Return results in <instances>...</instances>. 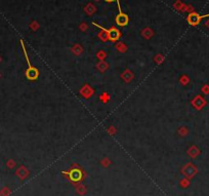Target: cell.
Listing matches in <instances>:
<instances>
[{"mask_svg":"<svg viewBox=\"0 0 209 196\" xmlns=\"http://www.w3.org/2000/svg\"><path fill=\"white\" fill-rule=\"evenodd\" d=\"M189 82H190V78L187 75H183L180 77V83H182L183 85H187Z\"/></svg>","mask_w":209,"mask_h":196,"instance_id":"cell-19","label":"cell"},{"mask_svg":"<svg viewBox=\"0 0 209 196\" xmlns=\"http://www.w3.org/2000/svg\"><path fill=\"white\" fill-rule=\"evenodd\" d=\"M107 2H112V1H114V0H106Z\"/></svg>","mask_w":209,"mask_h":196,"instance_id":"cell-30","label":"cell"},{"mask_svg":"<svg viewBox=\"0 0 209 196\" xmlns=\"http://www.w3.org/2000/svg\"><path fill=\"white\" fill-rule=\"evenodd\" d=\"M106 55H107V54H106L105 51H102V50H101V51H98L97 54V57L100 59L101 61H104L105 60V58H106Z\"/></svg>","mask_w":209,"mask_h":196,"instance_id":"cell-20","label":"cell"},{"mask_svg":"<svg viewBox=\"0 0 209 196\" xmlns=\"http://www.w3.org/2000/svg\"><path fill=\"white\" fill-rule=\"evenodd\" d=\"M182 171L187 178L191 179V178H193L195 174H197V167L195 166L193 163H187L186 165L183 167Z\"/></svg>","mask_w":209,"mask_h":196,"instance_id":"cell-2","label":"cell"},{"mask_svg":"<svg viewBox=\"0 0 209 196\" xmlns=\"http://www.w3.org/2000/svg\"><path fill=\"white\" fill-rule=\"evenodd\" d=\"M188 154L192 158H196V157L200 154V150L197 146H191L189 150H188Z\"/></svg>","mask_w":209,"mask_h":196,"instance_id":"cell-11","label":"cell"},{"mask_svg":"<svg viewBox=\"0 0 209 196\" xmlns=\"http://www.w3.org/2000/svg\"><path fill=\"white\" fill-rule=\"evenodd\" d=\"M209 17V13L208 15H204V16H201L199 13L197 12H190V15L188 16V23L190 24L191 26H197L199 25V23L201 22V20L203 19V17Z\"/></svg>","mask_w":209,"mask_h":196,"instance_id":"cell-1","label":"cell"},{"mask_svg":"<svg viewBox=\"0 0 209 196\" xmlns=\"http://www.w3.org/2000/svg\"><path fill=\"white\" fill-rule=\"evenodd\" d=\"M95 6L93 4H91V3H88V4L85 6V8H84V10H85V12L88 13V15H93V13L95 12Z\"/></svg>","mask_w":209,"mask_h":196,"instance_id":"cell-15","label":"cell"},{"mask_svg":"<svg viewBox=\"0 0 209 196\" xmlns=\"http://www.w3.org/2000/svg\"><path fill=\"white\" fill-rule=\"evenodd\" d=\"M69 174H70L71 180H72V181H75V182L80 181V180H81V177H82V173H81V170H77V169L72 170H71L70 173H69Z\"/></svg>","mask_w":209,"mask_h":196,"instance_id":"cell-7","label":"cell"},{"mask_svg":"<svg viewBox=\"0 0 209 196\" xmlns=\"http://www.w3.org/2000/svg\"><path fill=\"white\" fill-rule=\"evenodd\" d=\"M201 90L204 94H209V84H204L202 86Z\"/></svg>","mask_w":209,"mask_h":196,"instance_id":"cell-21","label":"cell"},{"mask_svg":"<svg viewBox=\"0 0 209 196\" xmlns=\"http://www.w3.org/2000/svg\"><path fill=\"white\" fill-rule=\"evenodd\" d=\"M108 35H109V40L116 41L120 38L121 33H120V31L118 29H116L115 27H112L108 30Z\"/></svg>","mask_w":209,"mask_h":196,"instance_id":"cell-5","label":"cell"},{"mask_svg":"<svg viewBox=\"0 0 209 196\" xmlns=\"http://www.w3.org/2000/svg\"><path fill=\"white\" fill-rule=\"evenodd\" d=\"M86 28H87V26H86V24H85V23H82V24H81V25H80V29L82 30V31L85 30Z\"/></svg>","mask_w":209,"mask_h":196,"instance_id":"cell-26","label":"cell"},{"mask_svg":"<svg viewBox=\"0 0 209 196\" xmlns=\"http://www.w3.org/2000/svg\"><path fill=\"white\" fill-rule=\"evenodd\" d=\"M97 1H98V0H97Z\"/></svg>","mask_w":209,"mask_h":196,"instance_id":"cell-33","label":"cell"},{"mask_svg":"<svg viewBox=\"0 0 209 196\" xmlns=\"http://www.w3.org/2000/svg\"><path fill=\"white\" fill-rule=\"evenodd\" d=\"M7 166H8V167H10V169H12V167L15 166V162H13L12 160H9V161L7 162Z\"/></svg>","mask_w":209,"mask_h":196,"instance_id":"cell-25","label":"cell"},{"mask_svg":"<svg viewBox=\"0 0 209 196\" xmlns=\"http://www.w3.org/2000/svg\"><path fill=\"white\" fill-rule=\"evenodd\" d=\"M191 103H192L193 107L196 110H202L205 106H206V104H207L206 100H205L202 96H196L192 100V102H191Z\"/></svg>","mask_w":209,"mask_h":196,"instance_id":"cell-3","label":"cell"},{"mask_svg":"<svg viewBox=\"0 0 209 196\" xmlns=\"http://www.w3.org/2000/svg\"><path fill=\"white\" fill-rule=\"evenodd\" d=\"M17 174L21 178V179H24V178H26V176L28 174V170L25 169L24 166H21L20 169L17 170Z\"/></svg>","mask_w":209,"mask_h":196,"instance_id":"cell-13","label":"cell"},{"mask_svg":"<svg viewBox=\"0 0 209 196\" xmlns=\"http://www.w3.org/2000/svg\"><path fill=\"white\" fill-rule=\"evenodd\" d=\"M97 68L98 70H100L101 72H105L106 70H107V69L109 68V65H108L105 61H101V62L97 65Z\"/></svg>","mask_w":209,"mask_h":196,"instance_id":"cell-14","label":"cell"},{"mask_svg":"<svg viewBox=\"0 0 209 196\" xmlns=\"http://www.w3.org/2000/svg\"><path fill=\"white\" fill-rule=\"evenodd\" d=\"M141 35H143L146 39H150V38L154 35V33L150 28H146V29H144L143 31H141Z\"/></svg>","mask_w":209,"mask_h":196,"instance_id":"cell-12","label":"cell"},{"mask_svg":"<svg viewBox=\"0 0 209 196\" xmlns=\"http://www.w3.org/2000/svg\"><path fill=\"white\" fill-rule=\"evenodd\" d=\"M129 22V17L127 15L123 12H119V15L116 17V23L119 26H126Z\"/></svg>","mask_w":209,"mask_h":196,"instance_id":"cell-4","label":"cell"},{"mask_svg":"<svg viewBox=\"0 0 209 196\" xmlns=\"http://www.w3.org/2000/svg\"><path fill=\"white\" fill-rule=\"evenodd\" d=\"M31 27L33 28L34 30H36L37 28L39 27V25H37V23H35V22H34V23H33V24H32V25H31Z\"/></svg>","mask_w":209,"mask_h":196,"instance_id":"cell-27","label":"cell"},{"mask_svg":"<svg viewBox=\"0 0 209 196\" xmlns=\"http://www.w3.org/2000/svg\"><path fill=\"white\" fill-rule=\"evenodd\" d=\"M0 62H1V58H0Z\"/></svg>","mask_w":209,"mask_h":196,"instance_id":"cell-31","label":"cell"},{"mask_svg":"<svg viewBox=\"0 0 209 196\" xmlns=\"http://www.w3.org/2000/svg\"><path fill=\"white\" fill-rule=\"evenodd\" d=\"M205 25H206L207 27H209V21H207V22H206V23H205Z\"/></svg>","mask_w":209,"mask_h":196,"instance_id":"cell-29","label":"cell"},{"mask_svg":"<svg viewBox=\"0 0 209 196\" xmlns=\"http://www.w3.org/2000/svg\"><path fill=\"white\" fill-rule=\"evenodd\" d=\"M109 131H110V134H111V135H112V134H115V132H116L114 127H110V128H109Z\"/></svg>","mask_w":209,"mask_h":196,"instance_id":"cell-28","label":"cell"},{"mask_svg":"<svg viewBox=\"0 0 209 196\" xmlns=\"http://www.w3.org/2000/svg\"><path fill=\"white\" fill-rule=\"evenodd\" d=\"M121 78L125 81L126 83H128V82H130L131 80L133 79V73L130 71V70H125L123 73H122V75H121Z\"/></svg>","mask_w":209,"mask_h":196,"instance_id":"cell-10","label":"cell"},{"mask_svg":"<svg viewBox=\"0 0 209 196\" xmlns=\"http://www.w3.org/2000/svg\"><path fill=\"white\" fill-rule=\"evenodd\" d=\"M93 25L95 26V27H97V28H100V29L102 30V32L98 34V38L102 40V41H107L108 39H109V35H108V30L107 29H105L104 27H101L100 25H97V24H95V23H93Z\"/></svg>","mask_w":209,"mask_h":196,"instance_id":"cell-8","label":"cell"},{"mask_svg":"<svg viewBox=\"0 0 209 196\" xmlns=\"http://www.w3.org/2000/svg\"><path fill=\"white\" fill-rule=\"evenodd\" d=\"M189 184H190V182L188 181V180H183V181H182V185H183V187L189 186Z\"/></svg>","mask_w":209,"mask_h":196,"instance_id":"cell-24","label":"cell"},{"mask_svg":"<svg viewBox=\"0 0 209 196\" xmlns=\"http://www.w3.org/2000/svg\"><path fill=\"white\" fill-rule=\"evenodd\" d=\"M38 75H39V72H38V70L36 69V68H34V67H29L27 69V71H26V76H27V78L29 79V80H35V79H37V77H38Z\"/></svg>","mask_w":209,"mask_h":196,"instance_id":"cell-6","label":"cell"},{"mask_svg":"<svg viewBox=\"0 0 209 196\" xmlns=\"http://www.w3.org/2000/svg\"><path fill=\"white\" fill-rule=\"evenodd\" d=\"M188 134H189V131H188V128L185 127H180V128L178 129V135H179V136H187Z\"/></svg>","mask_w":209,"mask_h":196,"instance_id":"cell-18","label":"cell"},{"mask_svg":"<svg viewBox=\"0 0 209 196\" xmlns=\"http://www.w3.org/2000/svg\"><path fill=\"white\" fill-rule=\"evenodd\" d=\"M1 194H2L3 196H8V195L10 194L9 189H8V188H3V189H2V191H1Z\"/></svg>","mask_w":209,"mask_h":196,"instance_id":"cell-23","label":"cell"},{"mask_svg":"<svg viewBox=\"0 0 209 196\" xmlns=\"http://www.w3.org/2000/svg\"><path fill=\"white\" fill-rule=\"evenodd\" d=\"M72 52L74 55H79L80 54H82V51H83V50H82V46H80V45H78V44H76L75 46L74 47H72Z\"/></svg>","mask_w":209,"mask_h":196,"instance_id":"cell-16","label":"cell"},{"mask_svg":"<svg viewBox=\"0 0 209 196\" xmlns=\"http://www.w3.org/2000/svg\"><path fill=\"white\" fill-rule=\"evenodd\" d=\"M155 62L157 63V64H161V63L164 61V58H163V55H158L157 57H156L155 59Z\"/></svg>","mask_w":209,"mask_h":196,"instance_id":"cell-22","label":"cell"},{"mask_svg":"<svg viewBox=\"0 0 209 196\" xmlns=\"http://www.w3.org/2000/svg\"><path fill=\"white\" fill-rule=\"evenodd\" d=\"M80 93L82 94V96L84 97V98H86V99H88V98H90L91 96H93V89L91 88V87L89 86V85H84L83 87H82V89L80 90Z\"/></svg>","mask_w":209,"mask_h":196,"instance_id":"cell-9","label":"cell"},{"mask_svg":"<svg viewBox=\"0 0 209 196\" xmlns=\"http://www.w3.org/2000/svg\"><path fill=\"white\" fill-rule=\"evenodd\" d=\"M0 77H1V74H0Z\"/></svg>","mask_w":209,"mask_h":196,"instance_id":"cell-32","label":"cell"},{"mask_svg":"<svg viewBox=\"0 0 209 196\" xmlns=\"http://www.w3.org/2000/svg\"><path fill=\"white\" fill-rule=\"evenodd\" d=\"M116 48L118 50V51H120V52H125L126 50H127V46L124 43H122V42H119V43H117L116 44Z\"/></svg>","mask_w":209,"mask_h":196,"instance_id":"cell-17","label":"cell"}]
</instances>
